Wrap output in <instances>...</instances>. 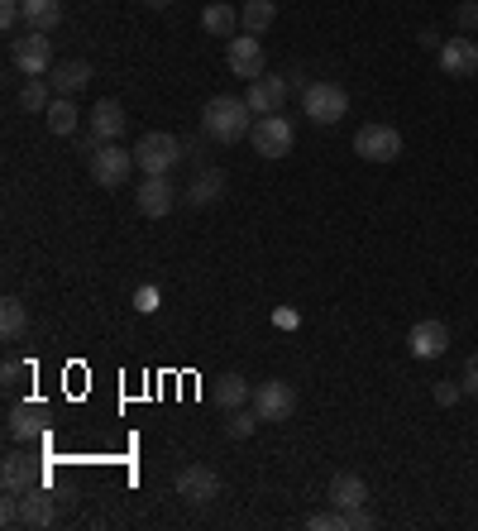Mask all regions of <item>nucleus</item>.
<instances>
[{
	"label": "nucleus",
	"instance_id": "1",
	"mask_svg": "<svg viewBox=\"0 0 478 531\" xmlns=\"http://www.w3.org/2000/svg\"><path fill=\"white\" fill-rule=\"evenodd\" d=\"M201 130H206V139L235 144V139L254 130V111H249L244 96H211L206 111H201Z\"/></svg>",
	"mask_w": 478,
	"mask_h": 531
},
{
	"label": "nucleus",
	"instance_id": "2",
	"mask_svg": "<svg viewBox=\"0 0 478 531\" xmlns=\"http://www.w3.org/2000/svg\"><path fill=\"white\" fill-rule=\"evenodd\" d=\"M302 111L311 125H340L349 111V91L340 82H311L302 91Z\"/></svg>",
	"mask_w": 478,
	"mask_h": 531
},
{
	"label": "nucleus",
	"instance_id": "3",
	"mask_svg": "<svg viewBox=\"0 0 478 531\" xmlns=\"http://www.w3.org/2000/svg\"><path fill=\"white\" fill-rule=\"evenodd\" d=\"M134 163L144 168V177H168L177 163H182V144H177L173 134L153 130V134H144V139L134 144Z\"/></svg>",
	"mask_w": 478,
	"mask_h": 531
},
{
	"label": "nucleus",
	"instance_id": "4",
	"mask_svg": "<svg viewBox=\"0 0 478 531\" xmlns=\"http://www.w3.org/2000/svg\"><path fill=\"white\" fill-rule=\"evenodd\" d=\"M134 168H139V163H134V149H120V144L91 149V177H96L101 187H125Z\"/></svg>",
	"mask_w": 478,
	"mask_h": 531
},
{
	"label": "nucleus",
	"instance_id": "5",
	"mask_svg": "<svg viewBox=\"0 0 478 531\" xmlns=\"http://www.w3.org/2000/svg\"><path fill=\"white\" fill-rule=\"evenodd\" d=\"M10 63L20 67L24 77H44L53 67V39L39 29H29L24 39H10Z\"/></svg>",
	"mask_w": 478,
	"mask_h": 531
},
{
	"label": "nucleus",
	"instance_id": "6",
	"mask_svg": "<svg viewBox=\"0 0 478 531\" xmlns=\"http://www.w3.org/2000/svg\"><path fill=\"white\" fill-rule=\"evenodd\" d=\"M249 139H254V154L259 158H287L292 144H297V134H292V125H287L283 115H259Z\"/></svg>",
	"mask_w": 478,
	"mask_h": 531
},
{
	"label": "nucleus",
	"instance_id": "7",
	"mask_svg": "<svg viewBox=\"0 0 478 531\" xmlns=\"http://www.w3.org/2000/svg\"><path fill=\"white\" fill-rule=\"evenodd\" d=\"M225 63H230V72H235V77H244V82H259L263 67H268L259 34H235V39L225 44Z\"/></svg>",
	"mask_w": 478,
	"mask_h": 531
},
{
	"label": "nucleus",
	"instance_id": "8",
	"mask_svg": "<svg viewBox=\"0 0 478 531\" xmlns=\"http://www.w3.org/2000/svg\"><path fill=\"white\" fill-rule=\"evenodd\" d=\"M354 154L369 158V163H392V158L402 154V134L392 130V125H364V130L354 134Z\"/></svg>",
	"mask_w": 478,
	"mask_h": 531
},
{
	"label": "nucleus",
	"instance_id": "9",
	"mask_svg": "<svg viewBox=\"0 0 478 531\" xmlns=\"http://www.w3.org/2000/svg\"><path fill=\"white\" fill-rule=\"evenodd\" d=\"M177 493H182L192 508H211L220 498V474L211 465H187L177 474Z\"/></svg>",
	"mask_w": 478,
	"mask_h": 531
},
{
	"label": "nucleus",
	"instance_id": "10",
	"mask_svg": "<svg viewBox=\"0 0 478 531\" xmlns=\"http://www.w3.org/2000/svg\"><path fill=\"white\" fill-rule=\"evenodd\" d=\"M254 412L263 421H287L297 412V393H292V383H278V378H268L254 388Z\"/></svg>",
	"mask_w": 478,
	"mask_h": 531
},
{
	"label": "nucleus",
	"instance_id": "11",
	"mask_svg": "<svg viewBox=\"0 0 478 531\" xmlns=\"http://www.w3.org/2000/svg\"><path fill=\"white\" fill-rule=\"evenodd\" d=\"M91 134H96V144H115L120 134H125V125H130V115H125V106L115 101V96H101L96 106H91Z\"/></svg>",
	"mask_w": 478,
	"mask_h": 531
},
{
	"label": "nucleus",
	"instance_id": "12",
	"mask_svg": "<svg viewBox=\"0 0 478 531\" xmlns=\"http://www.w3.org/2000/svg\"><path fill=\"white\" fill-rule=\"evenodd\" d=\"M134 206H139L149 221H158V216H168V211L177 206V187L168 182V177H144L139 192H134Z\"/></svg>",
	"mask_w": 478,
	"mask_h": 531
},
{
	"label": "nucleus",
	"instance_id": "13",
	"mask_svg": "<svg viewBox=\"0 0 478 531\" xmlns=\"http://www.w3.org/2000/svg\"><path fill=\"white\" fill-rule=\"evenodd\" d=\"M287 77H268L263 72L259 82H249V91H244V101H249V111L254 115H278L287 106Z\"/></svg>",
	"mask_w": 478,
	"mask_h": 531
},
{
	"label": "nucleus",
	"instance_id": "14",
	"mask_svg": "<svg viewBox=\"0 0 478 531\" xmlns=\"http://www.w3.org/2000/svg\"><path fill=\"white\" fill-rule=\"evenodd\" d=\"M407 345H412L416 359H440V354L450 350V326L445 321H416Z\"/></svg>",
	"mask_w": 478,
	"mask_h": 531
},
{
	"label": "nucleus",
	"instance_id": "15",
	"mask_svg": "<svg viewBox=\"0 0 478 531\" xmlns=\"http://www.w3.org/2000/svg\"><path fill=\"white\" fill-rule=\"evenodd\" d=\"M0 488L5 493H29V488H39V465L20 455V450H10L5 460H0Z\"/></svg>",
	"mask_w": 478,
	"mask_h": 531
},
{
	"label": "nucleus",
	"instance_id": "16",
	"mask_svg": "<svg viewBox=\"0 0 478 531\" xmlns=\"http://www.w3.org/2000/svg\"><path fill=\"white\" fill-rule=\"evenodd\" d=\"M435 53H440V67H445L450 77H478V44L474 39H445Z\"/></svg>",
	"mask_w": 478,
	"mask_h": 531
},
{
	"label": "nucleus",
	"instance_id": "17",
	"mask_svg": "<svg viewBox=\"0 0 478 531\" xmlns=\"http://www.w3.org/2000/svg\"><path fill=\"white\" fill-rule=\"evenodd\" d=\"M58 522V508H53V498H48V488H29V493H20V527L29 531H44Z\"/></svg>",
	"mask_w": 478,
	"mask_h": 531
},
{
	"label": "nucleus",
	"instance_id": "18",
	"mask_svg": "<svg viewBox=\"0 0 478 531\" xmlns=\"http://www.w3.org/2000/svg\"><path fill=\"white\" fill-rule=\"evenodd\" d=\"M44 407L39 402H20V407H10V417H5V436L20 445V441H34L39 431H44Z\"/></svg>",
	"mask_w": 478,
	"mask_h": 531
},
{
	"label": "nucleus",
	"instance_id": "19",
	"mask_svg": "<svg viewBox=\"0 0 478 531\" xmlns=\"http://www.w3.org/2000/svg\"><path fill=\"white\" fill-rule=\"evenodd\" d=\"M364 503H369V484L359 474H335L330 479V508L354 512V508H364Z\"/></svg>",
	"mask_w": 478,
	"mask_h": 531
},
{
	"label": "nucleus",
	"instance_id": "20",
	"mask_svg": "<svg viewBox=\"0 0 478 531\" xmlns=\"http://www.w3.org/2000/svg\"><path fill=\"white\" fill-rule=\"evenodd\" d=\"M48 82H53L58 96H77V91L91 82V63H87V58H67V63L53 67V77H48Z\"/></svg>",
	"mask_w": 478,
	"mask_h": 531
},
{
	"label": "nucleus",
	"instance_id": "21",
	"mask_svg": "<svg viewBox=\"0 0 478 531\" xmlns=\"http://www.w3.org/2000/svg\"><path fill=\"white\" fill-rule=\"evenodd\" d=\"M63 24V0H24V29L53 34Z\"/></svg>",
	"mask_w": 478,
	"mask_h": 531
},
{
	"label": "nucleus",
	"instance_id": "22",
	"mask_svg": "<svg viewBox=\"0 0 478 531\" xmlns=\"http://www.w3.org/2000/svg\"><path fill=\"white\" fill-rule=\"evenodd\" d=\"M48 130L58 134V139H67V134H77V120H82V111H77V101L72 96H53V106L44 111Z\"/></svg>",
	"mask_w": 478,
	"mask_h": 531
},
{
	"label": "nucleus",
	"instance_id": "23",
	"mask_svg": "<svg viewBox=\"0 0 478 531\" xmlns=\"http://www.w3.org/2000/svg\"><path fill=\"white\" fill-rule=\"evenodd\" d=\"M201 29L211 34V39H235V29H239V10H230V5H206L201 10Z\"/></svg>",
	"mask_w": 478,
	"mask_h": 531
},
{
	"label": "nucleus",
	"instance_id": "24",
	"mask_svg": "<svg viewBox=\"0 0 478 531\" xmlns=\"http://www.w3.org/2000/svg\"><path fill=\"white\" fill-rule=\"evenodd\" d=\"M225 197V173L220 168H206V173L192 177V187H187V201L192 206H211V201Z\"/></svg>",
	"mask_w": 478,
	"mask_h": 531
},
{
	"label": "nucleus",
	"instance_id": "25",
	"mask_svg": "<svg viewBox=\"0 0 478 531\" xmlns=\"http://www.w3.org/2000/svg\"><path fill=\"white\" fill-rule=\"evenodd\" d=\"M273 20H278V5L273 0H244V10H239L244 34H263V29H273Z\"/></svg>",
	"mask_w": 478,
	"mask_h": 531
},
{
	"label": "nucleus",
	"instance_id": "26",
	"mask_svg": "<svg viewBox=\"0 0 478 531\" xmlns=\"http://www.w3.org/2000/svg\"><path fill=\"white\" fill-rule=\"evenodd\" d=\"M216 398H220L225 412H235V407H244V402H254V388H249V378L244 374H220Z\"/></svg>",
	"mask_w": 478,
	"mask_h": 531
},
{
	"label": "nucleus",
	"instance_id": "27",
	"mask_svg": "<svg viewBox=\"0 0 478 531\" xmlns=\"http://www.w3.org/2000/svg\"><path fill=\"white\" fill-rule=\"evenodd\" d=\"M24 331H29V307H24L20 297H5L0 302V335L5 340H20Z\"/></svg>",
	"mask_w": 478,
	"mask_h": 531
},
{
	"label": "nucleus",
	"instance_id": "28",
	"mask_svg": "<svg viewBox=\"0 0 478 531\" xmlns=\"http://www.w3.org/2000/svg\"><path fill=\"white\" fill-rule=\"evenodd\" d=\"M48 91H53V82H44V77H29V82L20 87V106L29 115H44L48 106H53V96H48Z\"/></svg>",
	"mask_w": 478,
	"mask_h": 531
},
{
	"label": "nucleus",
	"instance_id": "29",
	"mask_svg": "<svg viewBox=\"0 0 478 531\" xmlns=\"http://www.w3.org/2000/svg\"><path fill=\"white\" fill-rule=\"evenodd\" d=\"M259 421H263V417L254 412V407H235V412H230V421H225V431H230L235 441H244V436H249V431H254Z\"/></svg>",
	"mask_w": 478,
	"mask_h": 531
},
{
	"label": "nucleus",
	"instance_id": "30",
	"mask_svg": "<svg viewBox=\"0 0 478 531\" xmlns=\"http://www.w3.org/2000/svg\"><path fill=\"white\" fill-rule=\"evenodd\" d=\"M306 531H345V512H340V508L311 512V517H306Z\"/></svg>",
	"mask_w": 478,
	"mask_h": 531
},
{
	"label": "nucleus",
	"instance_id": "31",
	"mask_svg": "<svg viewBox=\"0 0 478 531\" xmlns=\"http://www.w3.org/2000/svg\"><path fill=\"white\" fill-rule=\"evenodd\" d=\"M24 378H29V364H24V359H5V364H0V383H5V388H15Z\"/></svg>",
	"mask_w": 478,
	"mask_h": 531
},
{
	"label": "nucleus",
	"instance_id": "32",
	"mask_svg": "<svg viewBox=\"0 0 478 531\" xmlns=\"http://www.w3.org/2000/svg\"><path fill=\"white\" fill-rule=\"evenodd\" d=\"M459 388H464L469 398H478V354H469V359H464V378H459Z\"/></svg>",
	"mask_w": 478,
	"mask_h": 531
},
{
	"label": "nucleus",
	"instance_id": "33",
	"mask_svg": "<svg viewBox=\"0 0 478 531\" xmlns=\"http://www.w3.org/2000/svg\"><path fill=\"white\" fill-rule=\"evenodd\" d=\"M459 398H464V388H459V383H435V402H440V407H455Z\"/></svg>",
	"mask_w": 478,
	"mask_h": 531
},
{
	"label": "nucleus",
	"instance_id": "34",
	"mask_svg": "<svg viewBox=\"0 0 478 531\" xmlns=\"http://www.w3.org/2000/svg\"><path fill=\"white\" fill-rule=\"evenodd\" d=\"M369 527H373V512H369V508L345 512V531H369Z\"/></svg>",
	"mask_w": 478,
	"mask_h": 531
},
{
	"label": "nucleus",
	"instance_id": "35",
	"mask_svg": "<svg viewBox=\"0 0 478 531\" xmlns=\"http://www.w3.org/2000/svg\"><path fill=\"white\" fill-rule=\"evenodd\" d=\"M134 307H139V311H158V288H153V283H144V288L134 292Z\"/></svg>",
	"mask_w": 478,
	"mask_h": 531
},
{
	"label": "nucleus",
	"instance_id": "36",
	"mask_svg": "<svg viewBox=\"0 0 478 531\" xmlns=\"http://www.w3.org/2000/svg\"><path fill=\"white\" fill-rule=\"evenodd\" d=\"M144 5H153V10H163V5H173V0H144Z\"/></svg>",
	"mask_w": 478,
	"mask_h": 531
}]
</instances>
